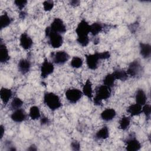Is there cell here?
I'll return each instance as SVG.
<instances>
[{
  "label": "cell",
  "instance_id": "cell-1",
  "mask_svg": "<svg viewBox=\"0 0 151 151\" xmlns=\"http://www.w3.org/2000/svg\"><path fill=\"white\" fill-rule=\"evenodd\" d=\"M76 33L77 42L82 47H86L90 41L88 34L90 33V25L85 19L81 20L76 28Z\"/></svg>",
  "mask_w": 151,
  "mask_h": 151
},
{
  "label": "cell",
  "instance_id": "cell-2",
  "mask_svg": "<svg viewBox=\"0 0 151 151\" xmlns=\"http://www.w3.org/2000/svg\"><path fill=\"white\" fill-rule=\"evenodd\" d=\"M44 103L52 111L61 107L62 103L59 96L52 92H47L44 95Z\"/></svg>",
  "mask_w": 151,
  "mask_h": 151
},
{
  "label": "cell",
  "instance_id": "cell-3",
  "mask_svg": "<svg viewBox=\"0 0 151 151\" xmlns=\"http://www.w3.org/2000/svg\"><path fill=\"white\" fill-rule=\"evenodd\" d=\"M111 93V88L105 85H101L96 88V94L93 97V101L95 105L100 106L102 103V100L109 99Z\"/></svg>",
  "mask_w": 151,
  "mask_h": 151
},
{
  "label": "cell",
  "instance_id": "cell-4",
  "mask_svg": "<svg viewBox=\"0 0 151 151\" xmlns=\"http://www.w3.org/2000/svg\"><path fill=\"white\" fill-rule=\"evenodd\" d=\"M45 34L46 37L48 38V43L51 47L58 48L63 45V38L61 34L52 31L49 26L45 28Z\"/></svg>",
  "mask_w": 151,
  "mask_h": 151
},
{
  "label": "cell",
  "instance_id": "cell-5",
  "mask_svg": "<svg viewBox=\"0 0 151 151\" xmlns=\"http://www.w3.org/2000/svg\"><path fill=\"white\" fill-rule=\"evenodd\" d=\"M143 69L140 63L138 60H134L131 62L127 69L126 73L128 76L132 77H137L142 75Z\"/></svg>",
  "mask_w": 151,
  "mask_h": 151
},
{
  "label": "cell",
  "instance_id": "cell-6",
  "mask_svg": "<svg viewBox=\"0 0 151 151\" xmlns=\"http://www.w3.org/2000/svg\"><path fill=\"white\" fill-rule=\"evenodd\" d=\"M65 96L70 103L75 104L80 100L83 96V93L78 88H70L66 90Z\"/></svg>",
  "mask_w": 151,
  "mask_h": 151
},
{
  "label": "cell",
  "instance_id": "cell-7",
  "mask_svg": "<svg viewBox=\"0 0 151 151\" xmlns=\"http://www.w3.org/2000/svg\"><path fill=\"white\" fill-rule=\"evenodd\" d=\"M68 54L63 50L57 51L51 54V58L53 62L57 65H63L65 64L69 59Z\"/></svg>",
  "mask_w": 151,
  "mask_h": 151
},
{
  "label": "cell",
  "instance_id": "cell-8",
  "mask_svg": "<svg viewBox=\"0 0 151 151\" xmlns=\"http://www.w3.org/2000/svg\"><path fill=\"white\" fill-rule=\"evenodd\" d=\"M85 57L86 64L88 68L92 70H96L99 65V60H100L99 52H96L93 54H86Z\"/></svg>",
  "mask_w": 151,
  "mask_h": 151
},
{
  "label": "cell",
  "instance_id": "cell-9",
  "mask_svg": "<svg viewBox=\"0 0 151 151\" xmlns=\"http://www.w3.org/2000/svg\"><path fill=\"white\" fill-rule=\"evenodd\" d=\"M54 70L53 64L49 61L47 58H45L42 63L40 67V75L42 78H45L51 74Z\"/></svg>",
  "mask_w": 151,
  "mask_h": 151
},
{
  "label": "cell",
  "instance_id": "cell-10",
  "mask_svg": "<svg viewBox=\"0 0 151 151\" xmlns=\"http://www.w3.org/2000/svg\"><path fill=\"white\" fill-rule=\"evenodd\" d=\"M126 149L127 151H137L140 149L142 145L140 142L133 135L125 140Z\"/></svg>",
  "mask_w": 151,
  "mask_h": 151
},
{
  "label": "cell",
  "instance_id": "cell-11",
  "mask_svg": "<svg viewBox=\"0 0 151 151\" xmlns=\"http://www.w3.org/2000/svg\"><path fill=\"white\" fill-rule=\"evenodd\" d=\"M49 27L52 31L59 33L60 34H64L66 31L65 25L64 24L63 20L59 18H54L50 26Z\"/></svg>",
  "mask_w": 151,
  "mask_h": 151
},
{
  "label": "cell",
  "instance_id": "cell-12",
  "mask_svg": "<svg viewBox=\"0 0 151 151\" xmlns=\"http://www.w3.org/2000/svg\"><path fill=\"white\" fill-rule=\"evenodd\" d=\"M19 43L21 47L25 50H29L31 48L33 44L32 38L25 32L22 33L19 37Z\"/></svg>",
  "mask_w": 151,
  "mask_h": 151
},
{
  "label": "cell",
  "instance_id": "cell-13",
  "mask_svg": "<svg viewBox=\"0 0 151 151\" xmlns=\"http://www.w3.org/2000/svg\"><path fill=\"white\" fill-rule=\"evenodd\" d=\"M27 118V114L24 110L18 109L14 111L11 115V119L15 122L21 123L24 122Z\"/></svg>",
  "mask_w": 151,
  "mask_h": 151
},
{
  "label": "cell",
  "instance_id": "cell-14",
  "mask_svg": "<svg viewBox=\"0 0 151 151\" xmlns=\"http://www.w3.org/2000/svg\"><path fill=\"white\" fill-rule=\"evenodd\" d=\"M31 63L26 58L21 59L18 63V68L19 71L23 75L28 73L31 68Z\"/></svg>",
  "mask_w": 151,
  "mask_h": 151
},
{
  "label": "cell",
  "instance_id": "cell-15",
  "mask_svg": "<svg viewBox=\"0 0 151 151\" xmlns=\"http://www.w3.org/2000/svg\"><path fill=\"white\" fill-rule=\"evenodd\" d=\"M140 54L143 58H149L151 55V46L148 43L140 42Z\"/></svg>",
  "mask_w": 151,
  "mask_h": 151
},
{
  "label": "cell",
  "instance_id": "cell-16",
  "mask_svg": "<svg viewBox=\"0 0 151 151\" xmlns=\"http://www.w3.org/2000/svg\"><path fill=\"white\" fill-rule=\"evenodd\" d=\"M116 112L114 109L112 108H107L104 110L100 114L102 120L106 122H109L112 120L116 116Z\"/></svg>",
  "mask_w": 151,
  "mask_h": 151
},
{
  "label": "cell",
  "instance_id": "cell-17",
  "mask_svg": "<svg viewBox=\"0 0 151 151\" xmlns=\"http://www.w3.org/2000/svg\"><path fill=\"white\" fill-rule=\"evenodd\" d=\"M83 94L85 95L89 99H92L93 97V88L92 84L90 81V79L88 78L83 86L82 90Z\"/></svg>",
  "mask_w": 151,
  "mask_h": 151
},
{
  "label": "cell",
  "instance_id": "cell-18",
  "mask_svg": "<svg viewBox=\"0 0 151 151\" xmlns=\"http://www.w3.org/2000/svg\"><path fill=\"white\" fill-rule=\"evenodd\" d=\"M135 100L137 104H139L142 106L146 103L147 96L143 89L139 88L136 91L135 94Z\"/></svg>",
  "mask_w": 151,
  "mask_h": 151
},
{
  "label": "cell",
  "instance_id": "cell-19",
  "mask_svg": "<svg viewBox=\"0 0 151 151\" xmlns=\"http://www.w3.org/2000/svg\"><path fill=\"white\" fill-rule=\"evenodd\" d=\"M12 95V92L11 89L5 87H2L0 90V97L4 104H6L11 99Z\"/></svg>",
  "mask_w": 151,
  "mask_h": 151
},
{
  "label": "cell",
  "instance_id": "cell-20",
  "mask_svg": "<svg viewBox=\"0 0 151 151\" xmlns=\"http://www.w3.org/2000/svg\"><path fill=\"white\" fill-rule=\"evenodd\" d=\"M10 58L9 52L5 44L1 42L0 45V61L2 63H5L9 61Z\"/></svg>",
  "mask_w": 151,
  "mask_h": 151
},
{
  "label": "cell",
  "instance_id": "cell-21",
  "mask_svg": "<svg viewBox=\"0 0 151 151\" xmlns=\"http://www.w3.org/2000/svg\"><path fill=\"white\" fill-rule=\"evenodd\" d=\"M142 106L139 104L135 103L130 105L127 109V111L131 116H136L142 113Z\"/></svg>",
  "mask_w": 151,
  "mask_h": 151
},
{
  "label": "cell",
  "instance_id": "cell-22",
  "mask_svg": "<svg viewBox=\"0 0 151 151\" xmlns=\"http://www.w3.org/2000/svg\"><path fill=\"white\" fill-rule=\"evenodd\" d=\"M12 22V19L8 15V14L5 12L0 17V27L1 29L5 28L9 26Z\"/></svg>",
  "mask_w": 151,
  "mask_h": 151
},
{
  "label": "cell",
  "instance_id": "cell-23",
  "mask_svg": "<svg viewBox=\"0 0 151 151\" xmlns=\"http://www.w3.org/2000/svg\"><path fill=\"white\" fill-rule=\"evenodd\" d=\"M112 74L114 76L116 80H119L121 81L126 80L129 76L126 71L120 68H117L114 70Z\"/></svg>",
  "mask_w": 151,
  "mask_h": 151
},
{
  "label": "cell",
  "instance_id": "cell-24",
  "mask_svg": "<svg viewBox=\"0 0 151 151\" xmlns=\"http://www.w3.org/2000/svg\"><path fill=\"white\" fill-rule=\"evenodd\" d=\"M109 136V130L107 126H104L99 130L96 134L95 137L97 139H106Z\"/></svg>",
  "mask_w": 151,
  "mask_h": 151
},
{
  "label": "cell",
  "instance_id": "cell-25",
  "mask_svg": "<svg viewBox=\"0 0 151 151\" xmlns=\"http://www.w3.org/2000/svg\"><path fill=\"white\" fill-rule=\"evenodd\" d=\"M130 124V118L128 116H124L121 117L119 122V127L123 130H127Z\"/></svg>",
  "mask_w": 151,
  "mask_h": 151
},
{
  "label": "cell",
  "instance_id": "cell-26",
  "mask_svg": "<svg viewBox=\"0 0 151 151\" xmlns=\"http://www.w3.org/2000/svg\"><path fill=\"white\" fill-rule=\"evenodd\" d=\"M103 29V25L101 23L96 22L90 25V33L93 36L97 35Z\"/></svg>",
  "mask_w": 151,
  "mask_h": 151
},
{
  "label": "cell",
  "instance_id": "cell-27",
  "mask_svg": "<svg viewBox=\"0 0 151 151\" xmlns=\"http://www.w3.org/2000/svg\"><path fill=\"white\" fill-rule=\"evenodd\" d=\"M29 116L32 120H37L41 117L40 110L38 107L33 106L31 107L29 111Z\"/></svg>",
  "mask_w": 151,
  "mask_h": 151
},
{
  "label": "cell",
  "instance_id": "cell-28",
  "mask_svg": "<svg viewBox=\"0 0 151 151\" xmlns=\"http://www.w3.org/2000/svg\"><path fill=\"white\" fill-rule=\"evenodd\" d=\"M115 81H116V78H114L112 73L107 74L106 76H105L103 80L104 85L107 87H109L110 88L114 86Z\"/></svg>",
  "mask_w": 151,
  "mask_h": 151
},
{
  "label": "cell",
  "instance_id": "cell-29",
  "mask_svg": "<svg viewBox=\"0 0 151 151\" xmlns=\"http://www.w3.org/2000/svg\"><path fill=\"white\" fill-rule=\"evenodd\" d=\"M22 105H23V101L20 98L18 97H15L12 99L10 104V108L11 109V110H15L18 109H20Z\"/></svg>",
  "mask_w": 151,
  "mask_h": 151
},
{
  "label": "cell",
  "instance_id": "cell-30",
  "mask_svg": "<svg viewBox=\"0 0 151 151\" xmlns=\"http://www.w3.org/2000/svg\"><path fill=\"white\" fill-rule=\"evenodd\" d=\"M83 64V61L81 58L75 56L74 57L70 62V65L71 66L74 68H79L82 67Z\"/></svg>",
  "mask_w": 151,
  "mask_h": 151
},
{
  "label": "cell",
  "instance_id": "cell-31",
  "mask_svg": "<svg viewBox=\"0 0 151 151\" xmlns=\"http://www.w3.org/2000/svg\"><path fill=\"white\" fill-rule=\"evenodd\" d=\"M142 113H144L145 115L146 118L147 120H149L150 118V114H151V107L150 105L149 104H145L143 106H142Z\"/></svg>",
  "mask_w": 151,
  "mask_h": 151
},
{
  "label": "cell",
  "instance_id": "cell-32",
  "mask_svg": "<svg viewBox=\"0 0 151 151\" xmlns=\"http://www.w3.org/2000/svg\"><path fill=\"white\" fill-rule=\"evenodd\" d=\"M42 5H43L44 11H50L52 9L54 6V2L52 1H44Z\"/></svg>",
  "mask_w": 151,
  "mask_h": 151
},
{
  "label": "cell",
  "instance_id": "cell-33",
  "mask_svg": "<svg viewBox=\"0 0 151 151\" xmlns=\"http://www.w3.org/2000/svg\"><path fill=\"white\" fill-rule=\"evenodd\" d=\"M14 4L20 11H22L23 9V8L25 6L26 4H27V1L16 0V1H14Z\"/></svg>",
  "mask_w": 151,
  "mask_h": 151
},
{
  "label": "cell",
  "instance_id": "cell-34",
  "mask_svg": "<svg viewBox=\"0 0 151 151\" xmlns=\"http://www.w3.org/2000/svg\"><path fill=\"white\" fill-rule=\"evenodd\" d=\"M99 54L100 60H106L110 57V53L109 51H107L99 52Z\"/></svg>",
  "mask_w": 151,
  "mask_h": 151
},
{
  "label": "cell",
  "instance_id": "cell-35",
  "mask_svg": "<svg viewBox=\"0 0 151 151\" xmlns=\"http://www.w3.org/2000/svg\"><path fill=\"white\" fill-rule=\"evenodd\" d=\"M71 147L73 150H79L80 149V143L77 140H74L71 143Z\"/></svg>",
  "mask_w": 151,
  "mask_h": 151
},
{
  "label": "cell",
  "instance_id": "cell-36",
  "mask_svg": "<svg viewBox=\"0 0 151 151\" xmlns=\"http://www.w3.org/2000/svg\"><path fill=\"white\" fill-rule=\"evenodd\" d=\"M40 123L41 125H46L50 123V119L46 116H42L40 119Z\"/></svg>",
  "mask_w": 151,
  "mask_h": 151
},
{
  "label": "cell",
  "instance_id": "cell-37",
  "mask_svg": "<svg viewBox=\"0 0 151 151\" xmlns=\"http://www.w3.org/2000/svg\"><path fill=\"white\" fill-rule=\"evenodd\" d=\"M80 2L79 1H77V0H73V1H71L70 2V4L71 6H78L79 4H80Z\"/></svg>",
  "mask_w": 151,
  "mask_h": 151
},
{
  "label": "cell",
  "instance_id": "cell-38",
  "mask_svg": "<svg viewBox=\"0 0 151 151\" xmlns=\"http://www.w3.org/2000/svg\"><path fill=\"white\" fill-rule=\"evenodd\" d=\"M4 132H5V128L3 126V125H1V126H0V138H1V139L3 137Z\"/></svg>",
  "mask_w": 151,
  "mask_h": 151
},
{
  "label": "cell",
  "instance_id": "cell-39",
  "mask_svg": "<svg viewBox=\"0 0 151 151\" xmlns=\"http://www.w3.org/2000/svg\"><path fill=\"white\" fill-rule=\"evenodd\" d=\"M37 150V146L34 144L29 146V147H28V149H27V150H30V151H34V150Z\"/></svg>",
  "mask_w": 151,
  "mask_h": 151
},
{
  "label": "cell",
  "instance_id": "cell-40",
  "mask_svg": "<svg viewBox=\"0 0 151 151\" xmlns=\"http://www.w3.org/2000/svg\"><path fill=\"white\" fill-rule=\"evenodd\" d=\"M25 16H26V13L24 11H21L20 12V14H19V17L22 19H24V18H25Z\"/></svg>",
  "mask_w": 151,
  "mask_h": 151
}]
</instances>
